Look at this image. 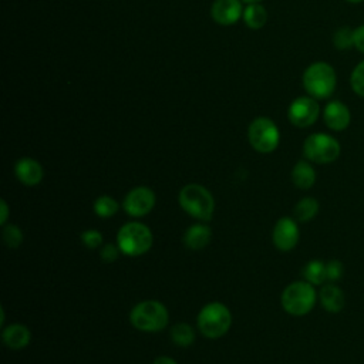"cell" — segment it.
<instances>
[{"instance_id": "6da1fadb", "label": "cell", "mask_w": 364, "mask_h": 364, "mask_svg": "<svg viewBox=\"0 0 364 364\" xmlns=\"http://www.w3.org/2000/svg\"><path fill=\"white\" fill-rule=\"evenodd\" d=\"M178 202L189 216L198 220L208 222L213 218L215 199L203 185H199V183L185 185L179 191Z\"/></svg>"}, {"instance_id": "7a4b0ae2", "label": "cell", "mask_w": 364, "mask_h": 364, "mask_svg": "<svg viewBox=\"0 0 364 364\" xmlns=\"http://www.w3.org/2000/svg\"><path fill=\"white\" fill-rule=\"evenodd\" d=\"M336 85L337 74L328 63H313L303 73V87L307 94L316 100L328 98L334 92Z\"/></svg>"}, {"instance_id": "3957f363", "label": "cell", "mask_w": 364, "mask_h": 364, "mask_svg": "<svg viewBox=\"0 0 364 364\" xmlns=\"http://www.w3.org/2000/svg\"><path fill=\"white\" fill-rule=\"evenodd\" d=\"M196 324L205 337L219 338L225 336L232 326L230 310L220 301H210L198 313Z\"/></svg>"}, {"instance_id": "277c9868", "label": "cell", "mask_w": 364, "mask_h": 364, "mask_svg": "<svg viewBox=\"0 0 364 364\" xmlns=\"http://www.w3.org/2000/svg\"><path fill=\"white\" fill-rule=\"evenodd\" d=\"M317 293L314 286L306 280L290 283L282 293V307L290 316L301 317L310 313L316 304Z\"/></svg>"}, {"instance_id": "5b68a950", "label": "cell", "mask_w": 364, "mask_h": 364, "mask_svg": "<svg viewBox=\"0 0 364 364\" xmlns=\"http://www.w3.org/2000/svg\"><path fill=\"white\" fill-rule=\"evenodd\" d=\"M131 324L141 331L164 330L169 321L166 307L158 300H144L135 304L129 313Z\"/></svg>"}, {"instance_id": "8992f818", "label": "cell", "mask_w": 364, "mask_h": 364, "mask_svg": "<svg viewBox=\"0 0 364 364\" xmlns=\"http://www.w3.org/2000/svg\"><path fill=\"white\" fill-rule=\"evenodd\" d=\"M154 242L151 229L141 222H129L119 228L117 233V245L121 253L127 256H141L146 253Z\"/></svg>"}, {"instance_id": "52a82bcc", "label": "cell", "mask_w": 364, "mask_h": 364, "mask_svg": "<svg viewBox=\"0 0 364 364\" xmlns=\"http://www.w3.org/2000/svg\"><path fill=\"white\" fill-rule=\"evenodd\" d=\"M341 152L338 141L324 132L309 135L303 144V155L307 161L314 164H331Z\"/></svg>"}, {"instance_id": "ba28073f", "label": "cell", "mask_w": 364, "mask_h": 364, "mask_svg": "<svg viewBox=\"0 0 364 364\" xmlns=\"http://www.w3.org/2000/svg\"><path fill=\"white\" fill-rule=\"evenodd\" d=\"M247 138L250 145L260 154L273 152L280 141V134L276 124L266 118L259 117L252 121L247 129Z\"/></svg>"}, {"instance_id": "9c48e42d", "label": "cell", "mask_w": 364, "mask_h": 364, "mask_svg": "<svg viewBox=\"0 0 364 364\" xmlns=\"http://www.w3.org/2000/svg\"><path fill=\"white\" fill-rule=\"evenodd\" d=\"M318 114L320 105L313 97H299L293 100L287 111L289 121L299 128H307L313 125L317 121Z\"/></svg>"}, {"instance_id": "30bf717a", "label": "cell", "mask_w": 364, "mask_h": 364, "mask_svg": "<svg viewBox=\"0 0 364 364\" xmlns=\"http://www.w3.org/2000/svg\"><path fill=\"white\" fill-rule=\"evenodd\" d=\"M155 193L148 186L132 188L122 200L124 210L134 218H141L148 215L155 206Z\"/></svg>"}, {"instance_id": "8fae6325", "label": "cell", "mask_w": 364, "mask_h": 364, "mask_svg": "<svg viewBox=\"0 0 364 364\" xmlns=\"http://www.w3.org/2000/svg\"><path fill=\"white\" fill-rule=\"evenodd\" d=\"M300 232H299V225L294 218L283 216L280 218L272 232V239L274 246L282 250V252H289L296 247L299 243Z\"/></svg>"}, {"instance_id": "7c38bea8", "label": "cell", "mask_w": 364, "mask_h": 364, "mask_svg": "<svg viewBox=\"0 0 364 364\" xmlns=\"http://www.w3.org/2000/svg\"><path fill=\"white\" fill-rule=\"evenodd\" d=\"M323 119L327 128L333 131H344L351 121L350 109L346 104L338 100L327 102L323 111Z\"/></svg>"}, {"instance_id": "4fadbf2b", "label": "cell", "mask_w": 364, "mask_h": 364, "mask_svg": "<svg viewBox=\"0 0 364 364\" xmlns=\"http://www.w3.org/2000/svg\"><path fill=\"white\" fill-rule=\"evenodd\" d=\"M212 18L222 24L230 26L235 24L242 16V6L239 0H216L210 9Z\"/></svg>"}, {"instance_id": "5bb4252c", "label": "cell", "mask_w": 364, "mask_h": 364, "mask_svg": "<svg viewBox=\"0 0 364 364\" xmlns=\"http://www.w3.org/2000/svg\"><path fill=\"white\" fill-rule=\"evenodd\" d=\"M14 173L17 179L26 186H34L40 183L44 176L43 166L33 158H20L14 165Z\"/></svg>"}, {"instance_id": "9a60e30c", "label": "cell", "mask_w": 364, "mask_h": 364, "mask_svg": "<svg viewBox=\"0 0 364 364\" xmlns=\"http://www.w3.org/2000/svg\"><path fill=\"white\" fill-rule=\"evenodd\" d=\"M318 300L328 313H340L346 304L344 291L336 283L324 284L318 291Z\"/></svg>"}, {"instance_id": "2e32d148", "label": "cell", "mask_w": 364, "mask_h": 364, "mask_svg": "<svg viewBox=\"0 0 364 364\" xmlns=\"http://www.w3.org/2000/svg\"><path fill=\"white\" fill-rule=\"evenodd\" d=\"M3 343L11 350H21L27 347L31 341V333L27 326L21 323H13L3 328L1 333Z\"/></svg>"}, {"instance_id": "e0dca14e", "label": "cell", "mask_w": 364, "mask_h": 364, "mask_svg": "<svg viewBox=\"0 0 364 364\" xmlns=\"http://www.w3.org/2000/svg\"><path fill=\"white\" fill-rule=\"evenodd\" d=\"M212 239V230L205 223H195L189 226L183 235V243L188 249L200 250L209 245Z\"/></svg>"}, {"instance_id": "ac0fdd59", "label": "cell", "mask_w": 364, "mask_h": 364, "mask_svg": "<svg viewBox=\"0 0 364 364\" xmlns=\"http://www.w3.org/2000/svg\"><path fill=\"white\" fill-rule=\"evenodd\" d=\"M291 181L299 189H310L316 182V171L310 161H299L291 169Z\"/></svg>"}, {"instance_id": "d6986e66", "label": "cell", "mask_w": 364, "mask_h": 364, "mask_svg": "<svg viewBox=\"0 0 364 364\" xmlns=\"http://www.w3.org/2000/svg\"><path fill=\"white\" fill-rule=\"evenodd\" d=\"M318 209H320V205H318L317 199H314L311 196H306V198H301L296 203L293 215L297 222L306 223V222L311 220L318 213Z\"/></svg>"}, {"instance_id": "ffe728a7", "label": "cell", "mask_w": 364, "mask_h": 364, "mask_svg": "<svg viewBox=\"0 0 364 364\" xmlns=\"http://www.w3.org/2000/svg\"><path fill=\"white\" fill-rule=\"evenodd\" d=\"M306 282L311 283L313 286H320L327 282L326 276V263L321 260H310L306 263L301 272Z\"/></svg>"}, {"instance_id": "44dd1931", "label": "cell", "mask_w": 364, "mask_h": 364, "mask_svg": "<svg viewBox=\"0 0 364 364\" xmlns=\"http://www.w3.org/2000/svg\"><path fill=\"white\" fill-rule=\"evenodd\" d=\"M171 338L179 347H189L195 341V331L188 323H176L171 327Z\"/></svg>"}, {"instance_id": "7402d4cb", "label": "cell", "mask_w": 364, "mask_h": 364, "mask_svg": "<svg viewBox=\"0 0 364 364\" xmlns=\"http://www.w3.org/2000/svg\"><path fill=\"white\" fill-rule=\"evenodd\" d=\"M243 20L247 27L260 28L264 26L267 20V13L263 6L257 3H250V6H247L246 10L243 11Z\"/></svg>"}, {"instance_id": "603a6c76", "label": "cell", "mask_w": 364, "mask_h": 364, "mask_svg": "<svg viewBox=\"0 0 364 364\" xmlns=\"http://www.w3.org/2000/svg\"><path fill=\"white\" fill-rule=\"evenodd\" d=\"M118 202L109 195H101L94 202V212L100 218H111L118 212Z\"/></svg>"}, {"instance_id": "cb8c5ba5", "label": "cell", "mask_w": 364, "mask_h": 364, "mask_svg": "<svg viewBox=\"0 0 364 364\" xmlns=\"http://www.w3.org/2000/svg\"><path fill=\"white\" fill-rule=\"evenodd\" d=\"M333 44L337 50H348L354 47V28L340 27L333 34Z\"/></svg>"}, {"instance_id": "d4e9b609", "label": "cell", "mask_w": 364, "mask_h": 364, "mask_svg": "<svg viewBox=\"0 0 364 364\" xmlns=\"http://www.w3.org/2000/svg\"><path fill=\"white\" fill-rule=\"evenodd\" d=\"M3 242L6 243L7 247L10 249H16L21 245L23 242V232L18 226L13 225V223H6L3 228Z\"/></svg>"}, {"instance_id": "484cf974", "label": "cell", "mask_w": 364, "mask_h": 364, "mask_svg": "<svg viewBox=\"0 0 364 364\" xmlns=\"http://www.w3.org/2000/svg\"><path fill=\"white\" fill-rule=\"evenodd\" d=\"M350 85L354 94L364 98V60L353 68L350 75Z\"/></svg>"}, {"instance_id": "4316f807", "label": "cell", "mask_w": 364, "mask_h": 364, "mask_svg": "<svg viewBox=\"0 0 364 364\" xmlns=\"http://www.w3.org/2000/svg\"><path fill=\"white\" fill-rule=\"evenodd\" d=\"M344 274V264L340 260H328L326 263V276L328 283L338 282Z\"/></svg>"}, {"instance_id": "83f0119b", "label": "cell", "mask_w": 364, "mask_h": 364, "mask_svg": "<svg viewBox=\"0 0 364 364\" xmlns=\"http://www.w3.org/2000/svg\"><path fill=\"white\" fill-rule=\"evenodd\" d=\"M80 237L88 249H97L102 245V235L97 229H87L80 235Z\"/></svg>"}, {"instance_id": "f1b7e54d", "label": "cell", "mask_w": 364, "mask_h": 364, "mask_svg": "<svg viewBox=\"0 0 364 364\" xmlns=\"http://www.w3.org/2000/svg\"><path fill=\"white\" fill-rule=\"evenodd\" d=\"M119 253H121V249L118 247V245H114V243H105L100 250L101 260H104L107 263H111V262L117 260Z\"/></svg>"}, {"instance_id": "f546056e", "label": "cell", "mask_w": 364, "mask_h": 364, "mask_svg": "<svg viewBox=\"0 0 364 364\" xmlns=\"http://www.w3.org/2000/svg\"><path fill=\"white\" fill-rule=\"evenodd\" d=\"M354 48L364 54V24L354 28Z\"/></svg>"}, {"instance_id": "4dcf8cb0", "label": "cell", "mask_w": 364, "mask_h": 364, "mask_svg": "<svg viewBox=\"0 0 364 364\" xmlns=\"http://www.w3.org/2000/svg\"><path fill=\"white\" fill-rule=\"evenodd\" d=\"M9 205L4 199L0 200V225H6L7 223V219H9Z\"/></svg>"}, {"instance_id": "1f68e13d", "label": "cell", "mask_w": 364, "mask_h": 364, "mask_svg": "<svg viewBox=\"0 0 364 364\" xmlns=\"http://www.w3.org/2000/svg\"><path fill=\"white\" fill-rule=\"evenodd\" d=\"M154 364H178L173 358L168 357V355H161V357H156L154 360Z\"/></svg>"}, {"instance_id": "d6a6232c", "label": "cell", "mask_w": 364, "mask_h": 364, "mask_svg": "<svg viewBox=\"0 0 364 364\" xmlns=\"http://www.w3.org/2000/svg\"><path fill=\"white\" fill-rule=\"evenodd\" d=\"M346 1H348V3H361V1H364V0H346Z\"/></svg>"}, {"instance_id": "836d02e7", "label": "cell", "mask_w": 364, "mask_h": 364, "mask_svg": "<svg viewBox=\"0 0 364 364\" xmlns=\"http://www.w3.org/2000/svg\"><path fill=\"white\" fill-rule=\"evenodd\" d=\"M243 1H246V3H257L260 0H243Z\"/></svg>"}]
</instances>
